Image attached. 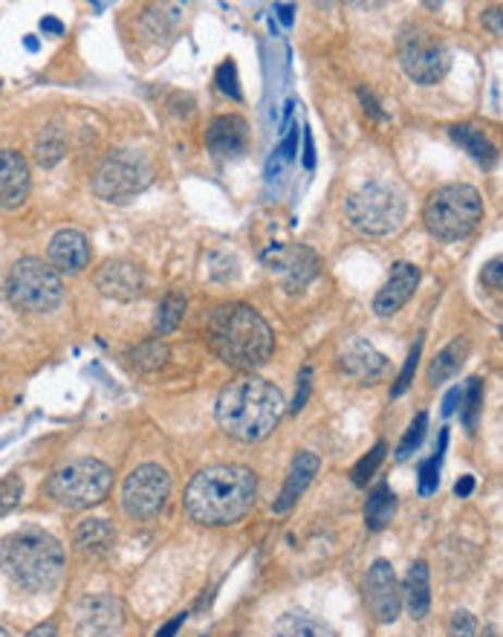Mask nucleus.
Returning a JSON list of instances; mask_svg holds the SVG:
<instances>
[{
  "instance_id": "obj_41",
  "label": "nucleus",
  "mask_w": 503,
  "mask_h": 637,
  "mask_svg": "<svg viewBox=\"0 0 503 637\" xmlns=\"http://www.w3.org/2000/svg\"><path fill=\"white\" fill-rule=\"evenodd\" d=\"M483 26H487L492 35L503 38V9L501 7L487 9V12H483Z\"/></svg>"
},
{
  "instance_id": "obj_30",
  "label": "nucleus",
  "mask_w": 503,
  "mask_h": 637,
  "mask_svg": "<svg viewBox=\"0 0 503 637\" xmlns=\"http://www.w3.org/2000/svg\"><path fill=\"white\" fill-rule=\"evenodd\" d=\"M480 406H483V382H480V377H471L469 385L463 389L461 400V417L469 432H475V426H478Z\"/></svg>"
},
{
  "instance_id": "obj_29",
  "label": "nucleus",
  "mask_w": 503,
  "mask_h": 637,
  "mask_svg": "<svg viewBox=\"0 0 503 637\" xmlns=\"http://www.w3.org/2000/svg\"><path fill=\"white\" fill-rule=\"evenodd\" d=\"M445 443H449V432H440V446L434 450V455L419 464V495H434L437 487H440V464H443Z\"/></svg>"
},
{
  "instance_id": "obj_34",
  "label": "nucleus",
  "mask_w": 503,
  "mask_h": 637,
  "mask_svg": "<svg viewBox=\"0 0 503 637\" xmlns=\"http://www.w3.org/2000/svg\"><path fill=\"white\" fill-rule=\"evenodd\" d=\"M64 154V139L59 136L56 127H47L41 136H38V145H35V157L41 166H52L56 160H61Z\"/></svg>"
},
{
  "instance_id": "obj_8",
  "label": "nucleus",
  "mask_w": 503,
  "mask_h": 637,
  "mask_svg": "<svg viewBox=\"0 0 503 637\" xmlns=\"http://www.w3.org/2000/svg\"><path fill=\"white\" fill-rule=\"evenodd\" d=\"M113 487V469L108 464H101L96 458H78L70 461L68 467H61L47 485L50 499L61 504V507L84 510L93 504L105 502V495Z\"/></svg>"
},
{
  "instance_id": "obj_32",
  "label": "nucleus",
  "mask_w": 503,
  "mask_h": 637,
  "mask_svg": "<svg viewBox=\"0 0 503 637\" xmlns=\"http://www.w3.org/2000/svg\"><path fill=\"white\" fill-rule=\"evenodd\" d=\"M385 452H388L385 441H379L377 446H373V450H370L368 455H365V458H361L359 464H356V467H353V485H356V487L368 485L370 478L377 476L379 464L385 461Z\"/></svg>"
},
{
  "instance_id": "obj_28",
  "label": "nucleus",
  "mask_w": 503,
  "mask_h": 637,
  "mask_svg": "<svg viewBox=\"0 0 503 637\" xmlns=\"http://www.w3.org/2000/svg\"><path fill=\"white\" fill-rule=\"evenodd\" d=\"M185 316V296L180 293H171L160 302L157 307V316H154V333L157 336H168V333L176 331V324L183 322Z\"/></svg>"
},
{
  "instance_id": "obj_42",
  "label": "nucleus",
  "mask_w": 503,
  "mask_h": 637,
  "mask_svg": "<svg viewBox=\"0 0 503 637\" xmlns=\"http://www.w3.org/2000/svg\"><path fill=\"white\" fill-rule=\"evenodd\" d=\"M359 99H361V105H365V113H370V117H373V120H379V122H388V113L379 111L377 99H373V96H370L368 90H365V87L359 90Z\"/></svg>"
},
{
  "instance_id": "obj_48",
  "label": "nucleus",
  "mask_w": 503,
  "mask_h": 637,
  "mask_svg": "<svg viewBox=\"0 0 503 637\" xmlns=\"http://www.w3.org/2000/svg\"><path fill=\"white\" fill-rule=\"evenodd\" d=\"M41 29L44 33H52V35L64 33V26H61V21H56V17H44Z\"/></svg>"
},
{
  "instance_id": "obj_40",
  "label": "nucleus",
  "mask_w": 503,
  "mask_h": 637,
  "mask_svg": "<svg viewBox=\"0 0 503 637\" xmlns=\"http://www.w3.org/2000/svg\"><path fill=\"white\" fill-rule=\"evenodd\" d=\"M310 391H312V368L304 366L302 375H298V391H295V400H293V415H298V412L307 406Z\"/></svg>"
},
{
  "instance_id": "obj_10",
  "label": "nucleus",
  "mask_w": 503,
  "mask_h": 637,
  "mask_svg": "<svg viewBox=\"0 0 503 637\" xmlns=\"http://www.w3.org/2000/svg\"><path fill=\"white\" fill-rule=\"evenodd\" d=\"M400 64L417 85H437L452 68V52L426 26H405L400 35Z\"/></svg>"
},
{
  "instance_id": "obj_23",
  "label": "nucleus",
  "mask_w": 503,
  "mask_h": 637,
  "mask_svg": "<svg viewBox=\"0 0 503 637\" xmlns=\"http://www.w3.org/2000/svg\"><path fill=\"white\" fill-rule=\"evenodd\" d=\"M73 542H76V551L84 553V556H101L116 544V530L105 518H84V522H78Z\"/></svg>"
},
{
  "instance_id": "obj_45",
  "label": "nucleus",
  "mask_w": 503,
  "mask_h": 637,
  "mask_svg": "<svg viewBox=\"0 0 503 637\" xmlns=\"http://www.w3.org/2000/svg\"><path fill=\"white\" fill-rule=\"evenodd\" d=\"M26 637H59V629H56V623L47 621V623H41V626H35V629Z\"/></svg>"
},
{
  "instance_id": "obj_38",
  "label": "nucleus",
  "mask_w": 503,
  "mask_h": 637,
  "mask_svg": "<svg viewBox=\"0 0 503 637\" xmlns=\"http://www.w3.org/2000/svg\"><path fill=\"white\" fill-rule=\"evenodd\" d=\"M449 637H478V621L469 612H454L449 623Z\"/></svg>"
},
{
  "instance_id": "obj_36",
  "label": "nucleus",
  "mask_w": 503,
  "mask_h": 637,
  "mask_svg": "<svg viewBox=\"0 0 503 637\" xmlns=\"http://www.w3.org/2000/svg\"><path fill=\"white\" fill-rule=\"evenodd\" d=\"M419 354H422V336H419L417 345H414L412 354H408V359H405L403 371H400V377H396V385L391 389V397H403L405 391L412 389L414 375H417V366H419Z\"/></svg>"
},
{
  "instance_id": "obj_13",
  "label": "nucleus",
  "mask_w": 503,
  "mask_h": 637,
  "mask_svg": "<svg viewBox=\"0 0 503 637\" xmlns=\"http://www.w3.org/2000/svg\"><path fill=\"white\" fill-rule=\"evenodd\" d=\"M365 605L377 623H394L403 609V588L396 583L394 565L388 560H377L365 577Z\"/></svg>"
},
{
  "instance_id": "obj_3",
  "label": "nucleus",
  "mask_w": 503,
  "mask_h": 637,
  "mask_svg": "<svg viewBox=\"0 0 503 637\" xmlns=\"http://www.w3.org/2000/svg\"><path fill=\"white\" fill-rule=\"evenodd\" d=\"M209 345L220 363L252 375L272 357L275 336L258 310L246 305H223L209 316Z\"/></svg>"
},
{
  "instance_id": "obj_52",
  "label": "nucleus",
  "mask_w": 503,
  "mask_h": 637,
  "mask_svg": "<svg viewBox=\"0 0 503 637\" xmlns=\"http://www.w3.org/2000/svg\"><path fill=\"white\" fill-rule=\"evenodd\" d=\"M501 333H503V331H501Z\"/></svg>"
},
{
  "instance_id": "obj_39",
  "label": "nucleus",
  "mask_w": 503,
  "mask_h": 637,
  "mask_svg": "<svg viewBox=\"0 0 503 637\" xmlns=\"http://www.w3.org/2000/svg\"><path fill=\"white\" fill-rule=\"evenodd\" d=\"M480 284L489 290H503V255H498V258L483 264V270H480Z\"/></svg>"
},
{
  "instance_id": "obj_51",
  "label": "nucleus",
  "mask_w": 503,
  "mask_h": 637,
  "mask_svg": "<svg viewBox=\"0 0 503 637\" xmlns=\"http://www.w3.org/2000/svg\"><path fill=\"white\" fill-rule=\"evenodd\" d=\"M0 637H12V635H9V632L3 629V626H0Z\"/></svg>"
},
{
  "instance_id": "obj_16",
  "label": "nucleus",
  "mask_w": 503,
  "mask_h": 637,
  "mask_svg": "<svg viewBox=\"0 0 503 637\" xmlns=\"http://www.w3.org/2000/svg\"><path fill=\"white\" fill-rule=\"evenodd\" d=\"M419 284V267L412 261H396L391 267V275L382 284V290L373 298V314L377 316H394L400 314L408 302H412L414 290Z\"/></svg>"
},
{
  "instance_id": "obj_14",
  "label": "nucleus",
  "mask_w": 503,
  "mask_h": 637,
  "mask_svg": "<svg viewBox=\"0 0 503 637\" xmlns=\"http://www.w3.org/2000/svg\"><path fill=\"white\" fill-rule=\"evenodd\" d=\"M125 623V612L116 597L93 595L84 597L76 609V626L82 637H113Z\"/></svg>"
},
{
  "instance_id": "obj_26",
  "label": "nucleus",
  "mask_w": 503,
  "mask_h": 637,
  "mask_svg": "<svg viewBox=\"0 0 503 637\" xmlns=\"http://www.w3.org/2000/svg\"><path fill=\"white\" fill-rule=\"evenodd\" d=\"M275 637H335L333 626L307 612H286L275 623Z\"/></svg>"
},
{
  "instance_id": "obj_19",
  "label": "nucleus",
  "mask_w": 503,
  "mask_h": 637,
  "mask_svg": "<svg viewBox=\"0 0 503 637\" xmlns=\"http://www.w3.org/2000/svg\"><path fill=\"white\" fill-rule=\"evenodd\" d=\"M50 267L59 275H76L90 264V244L78 230H61L50 241Z\"/></svg>"
},
{
  "instance_id": "obj_24",
  "label": "nucleus",
  "mask_w": 503,
  "mask_h": 637,
  "mask_svg": "<svg viewBox=\"0 0 503 637\" xmlns=\"http://www.w3.org/2000/svg\"><path fill=\"white\" fill-rule=\"evenodd\" d=\"M449 136L461 145L463 151L469 154L471 160H478L480 166H492V162L498 160L495 143L483 134V127L471 125V122H463V125L449 127Z\"/></svg>"
},
{
  "instance_id": "obj_4",
  "label": "nucleus",
  "mask_w": 503,
  "mask_h": 637,
  "mask_svg": "<svg viewBox=\"0 0 503 637\" xmlns=\"http://www.w3.org/2000/svg\"><path fill=\"white\" fill-rule=\"evenodd\" d=\"M0 565L15 586L41 595L52 591L64 577V548L47 530L24 527L3 539Z\"/></svg>"
},
{
  "instance_id": "obj_1",
  "label": "nucleus",
  "mask_w": 503,
  "mask_h": 637,
  "mask_svg": "<svg viewBox=\"0 0 503 637\" xmlns=\"http://www.w3.org/2000/svg\"><path fill=\"white\" fill-rule=\"evenodd\" d=\"M258 478L241 464L200 469L185 487V510L197 525H235L255 507Z\"/></svg>"
},
{
  "instance_id": "obj_25",
  "label": "nucleus",
  "mask_w": 503,
  "mask_h": 637,
  "mask_svg": "<svg viewBox=\"0 0 503 637\" xmlns=\"http://www.w3.org/2000/svg\"><path fill=\"white\" fill-rule=\"evenodd\" d=\"M469 348L471 345L466 336H457V340L449 342V345L437 354L434 363L428 366V382L437 389V385H443L445 380H452V377L463 368L466 357H469Z\"/></svg>"
},
{
  "instance_id": "obj_47",
  "label": "nucleus",
  "mask_w": 503,
  "mask_h": 637,
  "mask_svg": "<svg viewBox=\"0 0 503 637\" xmlns=\"http://www.w3.org/2000/svg\"><path fill=\"white\" fill-rule=\"evenodd\" d=\"M304 166H307V169H312V166H316V151H312L310 131L304 134Z\"/></svg>"
},
{
  "instance_id": "obj_33",
  "label": "nucleus",
  "mask_w": 503,
  "mask_h": 637,
  "mask_svg": "<svg viewBox=\"0 0 503 637\" xmlns=\"http://www.w3.org/2000/svg\"><path fill=\"white\" fill-rule=\"evenodd\" d=\"M426 429H428V415H426V412H419V415L412 420V426H408V432H405V438L400 441V450H396V461L412 458L414 452L419 450V443H422V438H426Z\"/></svg>"
},
{
  "instance_id": "obj_31",
  "label": "nucleus",
  "mask_w": 503,
  "mask_h": 637,
  "mask_svg": "<svg viewBox=\"0 0 503 637\" xmlns=\"http://www.w3.org/2000/svg\"><path fill=\"white\" fill-rule=\"evenodd\" d=\"M131 359H134V366L139 368V371H157V368L165 366L168 348L160 342V336H157V340L143 342V345L131 354Z\"/></svg>"
},
{
  "instance_id": "obj_49",
  "label": "nucleus",
  "mask_w": 503,
  "mask_h": 637,
  "mask_svg": "<svg viewBox=\"0 0 503 637\" xmlns=\"http://www.w3.org/2000/svg\"><path fill=\"white\" fill-rule=\"evenodd\" d=\"M275 12H278V17H281V21H284L286 26L293 24V7H290V3H278Z\"/></svg>"
},
{
  "instance_id": "obj_44",
  "label": "nucleus",
  "mask_w": 503,
  "mask_h": 637,
  "mask_svg": "<svg viewBox=\"0 0 503 637\" xmlns=\"http://www.w3.org/2000/svg\"><path fill=\"white\" fill-rule=\"evenodd\" d=\"M463 400V389L461 385H457V389H452L449 391V394H445V400H443V415H452L454 408H457V403H461Z\"/></svg>"
},
{
  "instance_id": "obj_20",
  "label": "nucleus",
  "mask_w": 503,
  "mask_h": 637,
  "mask_svg": "<svg viewBox=\"0 0 503 637\" xmlns=\"http://www.w3.org/2000/svg\"><path fill=\"white\" fill-rule=\"evenodd\" d=\"M206 143H209L214 157H223V160L241 157V154L246 151V145H249V127H246V120L244 117H237V113L218 117V120L209 125Z\"/></svg>"
},
{
  "instance_id": "obj_18",
  "label": "nucleus",
  "mask_w": 503,
  "mask_h": 637,
  "mask_svg": "<svg viewBox=\"0 0 503 637\" xmlns=\"http://www.w3.org/2000/svg\"><path fill=\"white\" fill-rule=\"evenodd\" d=\"M339 368L353 380L370 385V382L382 380L388 375V357L379 354L370 342L351 340L339 351Z\"/></svg>"
},
{
  "instance_id": "obj_7",
  "label": "nucleus",
  "mask_w": 503,
  "mask_h": 637,
  "mask_svg": "<svg viewBox=\"0 0 503 637\" xmlns=\"http://www.w3.org/2000/svg\"><path fill=\"white\" fill-rule=\"evenodd\" d=\"M7 293L24 314H52L64 302L61 275L41 258H21L9 272Z\"/></svg>"
},
{
  "instance_id": "obj_5",
  "label": "nucleus",
  "mask_w": 503,
  "mask_h": 637,
  "mask_svg": "<svg viewBox=\"0 0 503 637\" xmlns=\"http://www.w3.org/2000/svg\"><path fill=\"white\" fill-rule=\"evenodd\" d=\"M483 221V200L475 186L449 183L434 188L422 206V223L437 241H463Z\"/></svg>"
},
{
  "instance_id": "obj_6",
  "label": "nucleus",
  "mask_w": 503,
  "mask_h": 637,
  "mask_svg": "<svg viewBox=\"0 0 503 637\" xmlns=\"http://www.w3.org/2000/svg\"><path fill=\"white\" fill-rule=\"evenodd\" d=\"M344 212L356 232L370 238H385L403 226L408 206L403 192L391 183H368L347 197Z\"/></svg>"
},
{
  "instance_id": "obj_21",
  "label": "nucleus",
  "mask_w": 503,
  "mask_h": 637,
  "mask_svg": "<svg viewBox=\"0 0 503 637\" xmlns=\"http://www.w3.org/2000/svg\"><path fill=\"white\" fill-rule=\"evenodd\" d=\"M319 469H321V461L316 452H298L293 461V467H290V473H286V481H284V487H281V493H278L272 510H275V513L293 510L295 504H298V499L307 493V487L312 485V478L319 476Z\"/></svg>"
},
{
  "instance_id": "obj_11",
  "label": "nucleus",
  "mask_w": 503,
  "mask_h": 637,
  "mask_svg": "<svg viewBox=\"0 0 503 637\" xmlns=\"http://www.w3.org/2000/svg\"><path fill=\"white\" fill-rule=\"evenodd\" d=\"M171 495V476L160 464H143L125 478L122 507L134 522H151L162 513Z\"/></svg>"
},
{
  "instance_id": "obj_12",
  "label": "nucleus",
  "mask_w": 503,
  "mask_h": 637,
  "mask_svg": "<svg viewBox=\"0 0 503 637\" xmlns=\"http://www.w3.org/2000/svg\"><path fill=\"white\" fill-rule=\"evenodd\" d=\"M260 261L281 284L286 293H298L310 284L321 270V258L310 247L302 244H272L263 249Z\"/></svg>"
},
{
  "instance_id": "obj_35",
  "label": "nucleus",
  "mask_w": 503,
  "mask_h": 637,
  "mask_svg": "<svg viewBox=\"0 0 503 637\" xmlns=\"http://www.w3.org/2000/svg\"><path fill=\"white\" fill-rule=\"evenodd\" d=\"M24 499V478L21 476H7L0 478V516H7L9 510H15Z\"/></svg>"
},
{
  "instance_id": "obj_22",
  "label": "nucleus",
  "mask_w": 503,
  "mask_h": 637,
  "mask_svg": "<svg viewBox=\"0 0 503 637\" xmlns=\"http://www.w3.org/2000/svg\"><path fill=\"white\" fill-rule=\"evenodd\" d=\"M403 605L414 621H422L431 609V571L426 560H417L403 583Z\"/></svg>"
},
{
  "instance_id": "obj_46",
  "label": "nucleus",
  "mask_w": 503,
  "mask_h": 637,
  "mask_svg": "<svg viewBox=\"0 0 503 637\" xmlns=\"http://www.w3.org/2000/svg\"><path fill=\"white\" fill-rule=\"evenodd\" d=\"M471 490H475V478H471V476H463L461 481L454 485V495H461V499L471 495Z\"/></svg>"
},
{
  "instance_id": "obj_43",
  "label": "nucleus",
  "mask_w": 503,
  "mask_h": 637,
  "mask_svg": "<svg viewBox=\"0 0 503 637\" xmlns=\"http://www.w3.org/2000/svg\"><path fill=\"white\" fill-rule=\"evenodd\" d=\"M185 617H188V614H185V612H180V614H176V617H171V621H168L165 626H162V629L157 632V635H154V637H174L176 632L183 629Z\"/></svg>"
},
{
  "instance_id": "obj_17",
  "label": "nucleus",
  "mask_w": 503,
  "mask_h": 637,
  "mask_svg": "<svg viewBox=\"0 0 503 637\" xmlns=\"http://www.w3.org/2000/svg\"><path fill=\"white\" fill-rule=\"evenodd\" d=\"M29 162L15 148L0 151V209H17L29 197Z\"/></svg>"
},
{
  "instance_id": "obj_37",
  "label": "nucleus",
  "mask_w": 503,
  "mask_h": 637,
  "mask_svg": "<svg viewBox=\"0 0 503 637\" xmlns=\"http://www.w3.org/2000/svg\"><path fill=\"white\" fill-rule=\"evenodd\" d=\"M218 87L220 94L232 96V99H241V85H237V68L235 61H223L218 68Z\"/></svg>"
},
{
  "instance_id": "obj_50",
  "label": "nucleus",
  "mask_w": 503,
  "mask_h": 637,
  "mask_svg": "<svg viewBox=\"0 0 503 637\" xmlns=\"http://www.w3.org/2000/svg\"><path fill=\"white\" fill-rule=\"evenodd\" d=\"M480 637H498V635H495V629H483V635Z\"/></svg>"
},
{
  "instance_id": "obj_15",
  "label": "nucleus",
  "mask_w": 503,
  "mask_h": 637,
  "mask_svg": "<svg viewBox=\"0 0 503 637\" xmlns=\"http://www.w3.org/2000/svg\"><path fill=\"white\" fill-rule=\"evenodd\" d=\"M96 287L116 302H134L143 296V270L127 258H110L96 270Z\"/></svg>"
},
{
  "instance_id": "obj_27",
  "label": "nucleus",
  "mask_w": 503,
  "mask_h": 637,
  "mask_svg": "<svg viewBox=\"0 0 503 637\" xmlns=\"http://www.w3.org/2000/svg\"><path fill=\"white\" fill-rule=\"evenodd\" d=\"M396 513V495L388 485H379L370 490L368 502H365V525L368 530H382L391 525V518Z\"/></svg>"
},
{
  "instance_id": "obj_9",
  "label": "nucleus",
  "mask_w": 503,
  "mask_h": 637,
  "mask_svg": "<svg viewBox=\"0 0 503 637\" xmlns=\"http://www.w3.org/2000/svg\"><path fill=\"white\" fill-rule=\"evenodd\" d=\"M154 169L151 162L145 160V154L131 151V148H119L108 154L96 174H93V195L108 204H127L131 197L151 186Z\"/></svg>"
},
{
  "instance_id": "obj_2",
  "label": "nucleus",
  "mask_w": 503,
  "mask_h": 637,
  "mask_svg": "<svg viewBox=\"0 0 503 637\" xmlns=\"http://www.w3.org/2000/svg\"><path fill=\"white\" fill-rule=\"evenodd\" d=\"M281 412H284L281 391L269 380L255 375H244L229 382L226 389L220 391L218 408H214L220 429L229 438L244 443L267 438L281 420Z\"/></svg>"
}]
</instances>
